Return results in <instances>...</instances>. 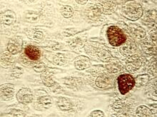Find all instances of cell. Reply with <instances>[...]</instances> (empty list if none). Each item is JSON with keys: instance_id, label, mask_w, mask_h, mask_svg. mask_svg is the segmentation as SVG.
<instances>
[{"instance_id": "cell-1", "label": "cell", "mask_w": 157, "mask_h": 117, "mask_svg": "<svg viewBox=\"0 0 157 117\" xmlns=\"http://www.w3.org/2000/svg\"><path fill=\"white\" fill-rule=\"evenodd\" d=\"M122 15L128 20L136 21L143 14L142 6L138 2H128L122 6Z\"/></svg>"}, {"instance_id": "cell-2", "label": "cell", "mask_w": 157, "mask_h": 117, "mask_svg": "<svg viewBox=\"0 0 157 117\" xmlns=\"http://www.w3.org/2000/svg\"><path fill=\"white\" fill-rule=\"evenodd\" d=\"M109 42L112 46H119L125 43L126 36L123 31L116 26H112L107 30Z\"/></svg>"}, {"instance_id": "cell-3", "label": "cell", "mask_w": 157, "mask_h": 117, "mask_svg": "<svg viewBox=\"0 0 157 117\" xmlns=\"http://www.w3.org/2000/svg\"><path fill=\"white\" fill-rule=\"evenodd\" d=\"M117 82L119 92L121 94H126L135 85L134 78L129 74L119 75L117 79Z\"/></svg>"}, {"instance_id": "cell-4", "label": "cell", "mask_w": 157, "mask_h": 117, "mask_svg": "<svg viewBox=\"0 0 157 117\" xmlns=\"http://www.w3.org/2000/svg\"><path fill=\"white\" fill-rule=\"evenodd\" d=\"M145 58L139 55L130 56L126 61V68L129 72L134 73L139 70L145 63Z\"/></svg>"}, {"instance_id": "cell-5", "label": "cell", "mask_w": 157, "mask_h": 117, "mask_svg": "<svg viewBox=\"0 0 157 117\" xmlns=\"http://www.w3.org/2000/svg\"><path fill=\"white\" fill-rule=\"evenodd\" d=\"M22 44L23 41L20 36H15V37L11 38L7 44V49L9 53H12V55L19 53L21 51Z\"/></svg>"}, {"instance_id": "cell-6", "label": "cell", "mask_w": 157, "mask_h": 117, "mask_svg": "<svg viewBox=\"0 0 157 117\" xmlns=\"http://www.w3.org/2000/svg\"><path fill=\"white\" fill-rule=\"evenodd\" d=\"M17 99L19 103L24 105L30 104L33 100V94L29 88H21L17 94Z\"/></svg>"}, {"instance_id": "cell-7", "label": "cell", "mask_w": 157, "mask_h": 117, "mask_svg": "<svg viewBox=\"0 0 157 117\" xmlns=\"http://www.w3.org/2000/svg\"><path fill=\"white\" fill-rule=\"evenodd\" d=\"M14 85L11 83L4 84L1 86V99L2 101H10L14 94Z\"/></svg>"}, {"instance_id": "cell-8", "label": "cell", "mask_w": 157, "mask_h": 117, "mask_svg": "<svg viewBox=\"0 0 157 117\" xmlns=\"http://www.w3.org/2000/svg\"><path fill=\"white\" fill-rule=\"evenodd\" d=\"M25 55L32 60H37L41 56V52L37 47L29 45L25 50Z\"/></svg>"}, {"instance_id": "cell-9", "label": "cell", "mask_w": 157, "mask_h": 117, "mask_svg": "<svg viewBox=\"0 0 157 117\" xmlns=\"http://www.w3.org/2000/svg\"><path fill=\"white\" fill-rule=\"evenodd\" d=\"M91 62L86 56L80 55L76 58L75 60V66L78 70H82L90 67Z\"/></svg>"}, {"instance_id": "cell-10", "label": "cell", "mask_w": 157, "mask_h": 117, "mask_svg": "<svg viewBox=\"0 0 157 117\" xmlns=\"http://www.w3.org/2000/svg\"><path fill=\"white\" fill-rule=\"evenodd\" d=\"M2 21L4 24L10 26L14 24L17 20L16 14L11 10H6L2 14Z\"/></svg>"}, {"instance_id": "cell-11", "label": "cell", "mask_w": 157, "mask_h": 117, "mask_svg": "<svg viewBox=\"0 0 157 117\" xmlns=\"http://www.w3.org/2000/svg\"><path fill=\"white\" fill-rule=\"evenodd\" d=\"M15 62L14 58L12 54L8 52H4L1 55V66L2 68H8L14 65Z\"/></svg>"}, {"instance_id": "cell-12", "label": "cell", "mask_w": 157, "mask_h": 117, "mask_svg": "<svg viewBox=\"0 0 157 117\" xmlns=\"http://www.w3.org/2000/svg\"><path fill=\"white\" fill-rule=\"evenodd\" d=\"M136 50V45L134 41H128L126 43H124V45L121 48V53L124 55H129L130 54L134 53Z\"/></svg>"}, {"instance_id": "cell-13", "label": "cell", "mask_w": 157, "mask_h": 117, "mask_svg": "<svg viewBox=\"0 0 157 117\" xmlns=\"http://www.w3.org/2000/svg\"><path fill=\"white\" fill-rule=\"evenodd\" d=\"M111 77L109 75L104 74L98 77L96 80V85L99 88L104 89L109 86L111 84Z\"/></svg>"}, {"instance_id": "cell-14", "label": "cell", "mask_w": 157, "mask_h": 117, "mask_svg": "<svg viewBox=\"0 0 157 117\" xmlns=\"http://www.w3.org/2000/svg\"><path fill=\"white\" fill-rule=\"evenodd\" d=\"M58 107L62 111L66 112L70 110L73 107V103L70 99L66 97H60L57 101Z\"/></svg>"}, {"instance_id": "cell-15", "label": "cell", "mask_w": 157, "mask_h": 117, "mask_svg": "<svg viewBox=\"0 0 157 117\" xmlns=\"http://www.w3.org/2000/svg\"><path fill=\"white\" fill-rule=\"evenodd\" d=\"M103 13V8H102L101 4H96L92 7H91L89 12V16L91 19L95 20Z\"/></svg>"}, {"instance_id": "cell-16", "label": "cell", "mask_w": 157, "mask_h": 117, "mask_svg": "<svg viewBox=\"0 0 157 117\" xmlns=\"http://www.w3.org/2000/svg\"><path fill=\"white\" fill-rule=\"evenodd\" d=\"M109 62L106 65V68L107 69L108 72L110 73H115L117 72H120L122 70V66L119 62H118L117 60H109Z\"/></svg>"}, {"instance_id": "cell-17", "label": "cell", "mask_w": 157, "mask_h": 117, "mask_svg": "<svg viewBox=\"0 0 157 117\" xmlns=\"http://www.w3.org/2000/svg\"><path fill=\"white\" fill-rule=\"evenodd\" d=\"M52 74L48 71H44L42 74L41 75V79L42 80L43 83L47 87H52L55 84V82L54 81L52 78Z\"/></svg>"}, {"instance_id": "cell-18", "label": "cell", "mask_w": 157, "mask_h": 117, "mask_svg": "<svg viewBox=\"0 0 157 117\" xmlns=\"http://www.w3.org/2000/svg\"><path fill=\"white\" fill-rule=\"evenodd\" d=\"M101 4L102 8H103V12L106 13V14H111L116 9V4L112 1L102 2Z\"/></svg>"}, {"instance_id": "cell-19", "label": "cell", "mask_w": 157, "mask_h": 117, "mask_svg": "<svg viewBox=\"0 0 157 117\" xmlns=\"http://www.w3.org/2000/svg\"><path fill=\"white\" fill-rule=\"evenodd\" d=\"M26 21L29 23H36L39 20V14L34 11H28L25 14Z\"/></svg>"}, {"instance_id": "cell-20", "label": "cell", "mask_w": 157, "mask_h": 117, "mask_svg": "<svg viewBox=\"0 0 157 117\" xmlns=\"http://www.w3.org/2000/svg\"><path fill=\"white\" fill-rule=\"evenodd\" d=\"M136 115L140 117H147V116H151L153 115L151 110L146 106L141 105L137 107L136 109Z\"/></svg>"}, {"instance_id": "cell-21", "label": "cell", "mask_w": 157, "mask_h": 117, "mask_svg": "<svg viewBox=\"0 0 157 117\" xmlns=\"http://www.w3.org/2000/svg\"><path fill=\"white\" fill-rule=\"evenodd\" d=\"M149 80V76L147 74H143L141 75H139L136 78V80H134L135 84L137 87H142L145 86L146 84L148 83Z\"/></svg>"}, {"instance_id": "cell-22", "label": "cell", "mask_w": 157, "mask_h": 117, "mask_svg": "<svg viewBox=\"0 0 157 117\" xmlns=\"http://www.w3.org/2000/svg\"><path fill=\"white\" fill-rule=\"evenodd\" d=\"M141 48L144 51V53L147 54H153L155 51V46L153 43L149 42V41H142V43H141Z\"/></svg>"}, {"instance_id": "cell-23", "label": "cell", "mask_w": 157, "mask_h": 117, "mask_svg": "<svg viewBox=\"0 0 157 117\" xmlns=\"http://www.w3.org/2000/svg\"><path fill=\"white\" fill-rule=\"evenodd\" d=\"M132 33L138 38H144L146 36V31L144 28L139 26L132 27Z\"/></svg>"}, {"instance_id": "cell-24", "label": "cell", "mask_w": 157, "mask_h": 117, "mask_svg": "<svg viewBox=\"0 0 157 117\" xmlns=\"http://www.w3.org/2000/svg\"><path fill=\"white\" fill-rule=\"evenodd\" d=\"M27 35L29 36V38L36 41H39L42 39L44 36L42 32L35 29L28 30V31H27Z\"/></svg>"}, {"instance_id": "cell-25", "label": "cell", "mask_w": 157, "mask_h": 117, "mask_svg": "<svg viewBox=\"0 0 157 117\" xmlns=\"http://www.w3.org/2000/svg\"><path fill=\"white\" fill-rule=\"evenodd\" d=\"M61 14L64 18H70L74 15V10L71 6L65 5L61 8Z\"/></svg>"}, {"instance_id": "cell-26", "label": "cell", "mask_w": 157, "mask_h": 117, "mask_svg": "<svg viewBox=\"0 0 157 117\" xmlns=\"http://www.w3.org/2000/svg\"><path fill=\"white\" fill-rule=\"evenodd\" d=\"M53 61L54 63L57 65V66H64V65L67 63V59L66 58V57H65L64 54L58 53L54 57Z\"/></svg>"}, {"instance_id": "cell-27", "label": "cell", "mask_w": 157, "mask_h": 117, "mask_svg": "<svg viewBox=\"0 0 157 117\" xmlns=\"http://www.w3.org/2000/svg\"><path fill=\"white\" fill-rule=\"evenodd\" d=\"M39 102L40 103V105L42 106L44 108H48L51 107L52 105V97L50 96H43L39 98Z\"/></svg>"}, {"instance_id": "cell-28", "label": "cell", "mask_w": 157, "mask_h": 117, "mask_svg": "<svg viewBox=\"0 0 157 117\" xmlns=\"http://www.w3.org/2000/svg\"><path fill=\"white\" fill-rule=\"evenodd\" d=\"M156 14L155 10H149V12L146 13L144 21H147V23L153 22V21L156 20Z\"/></svg>"}, {"instance_id": "cell-29", "label": "cell", "mask_w": 157, "mask_h": 117, "mask_svg": "<svg viewBox=\"0 0 157 117\" xmlns=\"http://www.w3.org/2000/svg\"><path fill=\"white\" fill-rule=\"evenodd\" d=\"M11 73H12V75L14 77L19 78V77H21V75H23L24 70H23V68H20V67L16 66L12 69V70H11Z\"/></svg>"}, {"instance_id": "cell-30", "label": "cell", "mask_w": 157, "mask_h": 117, "mask_svg": "<svg viewBox=\"0 0 157 117\" xmlns=\"http://www.w3.org/2000/svg\"><path fill=\"white\" fill-rule=\"evenodd\" d=\"M99 58H101V60L104 62H108L111 60V55L107 51H102L99 53Z\"/></svg>"}, {"instance_id": "cell-31", "label": "cell", "mask_w": 157, "mask_h": 117, "mask_svg": "<svg viewBox=\"0 0 157 117\" xmlns=\"http://www.w3.org/2000/svg\"><path fill=\"white\" fill-rule=\"evenodd\" d=\"M34 70L37 73H41L45 71V65L43 62H38V63H35L33 66Z\"/></svg>"}, {"instance_id": "cell-32", "label": "cell", "mask_w": 157, "mask_h": 117, "mask_svg": "<svg viewBox=\"0 0 157 117\" xmlns=\"http://www.w3.org/2000/svg\"><path fill=\"white\" fill-rule=\"evenodd\" d=\"M89 116L91 117H101V116H104V113L103 112L100 111V110H96V111H94L90 114Z\"/></svg>"}, {"instance_id": "cell-33", "label": "cell", "mask_w": 157, "mask_h": 117, "mask_svg": "<svg viewBox=\"0 0 157 117\" xmlns=\"http://www.w3.org/2000/svg\"><path fill=\"white\" fill-rule=\"evenodd\" d=\"M12 116H25V114L22 111H19V110H12L10 113Z\"/></svg>"}, {"instance_id": "cell-34", "label": "cell", "mask_w": 157, "mask_h": 117, "mask_svg": "<svg viewBox=\"0 0 157 117\" xmlns=\"http://www.w3.org/2000/svg\"><path fill=\"white\" fill-rule=\"evenodd\" d=\"M149 34H150V36H151V38H152V40L156 41V29L152 30V31L149 33Z\"/></svg>"}, {"instance_id": "cell-35", "label": "cell", "mask_w": 157, "mask_h": 117, "mask_svg": "<svg viewBox=\"0 0 157 117\" xmlns=\"http://www.w3.org/2000/svg\"><path fill=\"white\" fill-rule=\"evenodd\" d=\"M76 2H77L79 4H85L87 2V0H85V1H78V0H77Z\"/></svg>"}]
</instances>
